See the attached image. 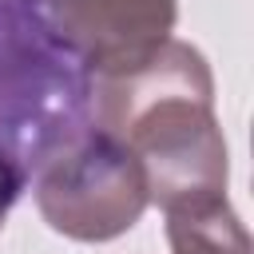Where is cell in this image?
I'll return each mask as SVG.
<instances>
[{"mask_svg": "<svg viewBox=\"0 0 254 254\" xmlns=\"http://www.w3.org/2000/svg\"><path fill=\"white\" fill-rule=\"evenodd\" d=\"M206 95L202 60L179 44H163L139 67L107 75L99 95V127L127 143L147 190L171 210L214 202L226 175Z\"/></svg>", "mask_w": 254, "mask_h": 254, "instance_id": "obj_1", "label": "cell"}, {"mask_svg": "<svg viewBox=\"0 0 254 254\" xmlns=\"http://www.w3.org/2000/svg\"><path fill=\"white\" fill-rule=\"evenodd\" d=\"M91 67L56 28L48 0H0V167L40 171L87 131Z\"/></svg>", "mask_w": 254, "mask_h": 254, "instance_id": "obj_2", "label": "cell"}, {"mask_svg": "<svg viewBox=\"0 0 254 254\" xmlns=\"http://www.w3.org/2000/svg\"><path fill=\"white\" fill-rule=\"evenodd\" d=\"M147 202L139 159L103 127H87L40 167V210L71 238H111Z\"/></svg>", "mask_w": 254, "mask_h": 254, "instance_id": "obj_3", "label": "cell"}, {"mask_svg": "<svg viewBox=\"0 0 254 254\" xmlns=\"http://www.w3.org/2000/svg\"><path fill=\"white\" fill-rule=\"evenodd\" d=\"M48 12L87 67L119 75L167 44L175 0H48Z\"/></svg>", "mask_w": 254, "mask_h": 254, "instance_id": "obj_4", "label": "cell"}, {"mask_svg": "<svg viewBox=\"0 0 254 254\" xmlns=\"http://www.w3.org/2000/svg\"><path fill=\"white\" fill-rule=\"evenodd\" d=\"M171 238L179 254H246V238L222 214V198L171 210Z\"/></svg>", "mask_w": 254, "mask_h": 254, "instance_id": "obj_5", "label": "cell"}]
</instances>
